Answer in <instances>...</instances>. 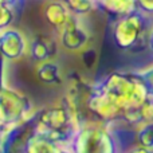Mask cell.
Segmentation results:
<instances>
[{"label":"cell","instance_id":"1","mask_svg":"<svg viewBox=\"0 0 153 153\" xmlns=\"http://www.w3.org/2000/svg\"><path fill=\"white\" fill-rule=\"evenodd\" d=\"M148 97V87L137 71H114L90 87L85 105L97 121L124 120L134 126L136 111Z\"/></svg>","mask_w":153,"mask_h":153},{"label":"cell","instance_id":"2","mask_svg":"<svg viewBox=\"0 0 153 153\" xmlns=\"http://www.w3.org/2000/svg\"><path fill=\"white\" fill-rule=\"evenodd\" d=\"M81 124L79 109L70 98L35 113V130L65 146L70 145Z\"/></svg>","mask_w":153,"mask_h":153},{"label":"cell","instance_id":"3","mask_svg":"<svg viewBox=\"0 0 153 153\" xmlns=\"http://www.w3.org/2000/svg\"><path fill=\"white\" fill-rule=\"evenodd\" d=\"M153 24V18L141 11L117 18L111 28V38L117 48L122 51H143L148 48V32Z\"/></svg>","mask_w":153,"mask_h":153},{"label":"cell","instance_id":"4","mask_svg":"<svg viewBox=\"0 0 153 153\" xmlns=\"http://www.w3.org/2000/svg\"><path fill=\"white\" fill-rule=\"evenodd\" d=\"M69 146L73 153H121L109 126L97 120L82 122Z\"/></svg>","mask_w":153,"mask_h":153},{"label":"cell","instance_id":"5","mask_svg":"<svg viewBox=\"0 0 153 153\" xmlns=\"http://www.w3.org/2000/svg\"><path fill=\"white\" fill-rule=\"evenodd\" d=\"M35 113L28 97L12 87L0 86V125L4 129L28 121Z\"/></svg>","mask_w":153,"mask_h":153},{"label":"cell","instance_id":"6","mask_svg":"<svg viewBox=\"0 0 153 153\" xmlns=\"http://www.w3.org/2000/svg\"><path fill=\"white\" fill-rule=\"evenodd\" d=\"M81 18L73 13L67 23L56 32L61 47L70 53H83L90 47L91 35Z\"/></svg>","mask_w":153,"mask_h":153},{"label":"cell","instance_id":"7","mask_svg":"<svg viewBox=\"0 0 153 153\" xmlns=\"http://www.w3.org/2000/svg\"><path fill=\"white\" fill-rule=\"evenodd\" d=\"M30 40L22 30L10 27L0 32V58L7 62H18L28 55Z\"/></svg>","mask_w":153,"mask_h":153},{"label":"cell","instance_id":"8","mask_svg":"<svg viewBox=\"0 0 153 153\" xmlns=\"http://www.w3.org/2000/svg\"><path fill=\"white\" fill-rule=\"evenodd\" d=\"M35 132V116L4 130L0 141V153H26L28 138Z\"/></svg>","mask_w":153,"mask_h":153},{"label":"cell","instance_id":"9","mask_svg":"<svg viewBox=\"0 0 153 153\" xmlns=\"http://www.w3.org/2000/svg\"><path fill=\"white\" fill-rule=\"evenodd\" d=\"M42 13L46 23L50 27H53L56 32L67 23L70 16L73 15V12L67 7L65 0H48V1H46L43 5Z\"/></svg>","mask_w":153,"mask_h":153},{"label":"cell","instance_id":"10","mask_svg":"<svg viewBox=\"0 0 153 153\" xmlns=\"http://www.w3.org/2000/svg\"><path fill=\"white\" fill-rule=\"evenodd\" d=\"M56 43L51 36L47 35H35L30 42L28 55L34 59L36 63L47 61H55Z\"/></svg>","mask_w":153,"mask_h":153},{"label":"cell","instance_id":"11","mask_svg":"<svg viewBox=\"0 0 153 153\" xmlns=\"http://www.w3.org/2000/svg\"><path fill=\"white\" fill-rule=\"evenodd\" d=\"M35 76L38 81L47 86L59 85L62 82V71L55 61H47L38 63L35 67Z\"/></svg>","mask_w":153,"mask_h":153},{"label":"cell","instance_id":"12","mask_svg":"<svg viewBox=\"0 0 153 153\" xmlns=\"http://www.w3.org/2000/svg\"><path fill=\"white\" fill-rule=\"evenodd\" d=\"M63 146L65 145L54 143L53 140L35 130L31 137L28 138L26 153H59Z\"/></svg>","mask_w":153,"mask_h":153},{"label":"cell","instance_id":"13","mask_svg":"<svg viewBox=\"0 0 153 153\" xmlns=\"http://www.w3.org/2000/svg\"><path fill=\"white\" fill-rule=\"evenodd\" d=\"M100 10L116 18H122L138 11V8L136 0H101Z\"/></svg>","mask_w":153,"mask_h":153},{"label":"cell","instance_id":"14","mask_svg":"<svg viewBox=\"0 0 153 153\" xmlns=\"http://www.w3.org/2000/svg\"><path fill=\"white\" fill-rule=\"evenodd\" d=\"M65 3L74 15L85 16L94 10H100L101 0H65Z\"/></svg>","mask_w":153,"mask_h":153},{"label":"cell","instance_id":"15","mask_svg":"<svg viewBox=\"0 0 153 153\" xmlns=\"http://www.w3.org/2000/svg\"><path fill=\"white\" fill-rule=\"evenodd\" d=\"M136 141L141 148L153 151V122H146L137 128Z\"/></svg>","mask_w":153,"mask_h":153},{"label":"cell","instance_id":"16","mask_svg":"<svg viewBox=\"0 0 153 153\" xmlns=\"http://www.w3.org/2000/svg\"><path fill=\"white\" fill-rule=\"evenodd\" d=\"M15 20V11L8 0H0V32L12 27Z\"/></svg>","mask_w":153,"mask_h":153},{"label":"cell","instance_id":"17","mask_svg":"<svg viewBox=\"0 0 153 153\" xmlns=\"http://www.w3.org/2000/svg\"><path fill=\"white\" fill-rule=\"evenodd\" d=\"M146 122H153V97L149 95L146 101L137 109V124L138 126Z\"/></svg>","mask_w":153,"mask_h":153},{"label":"cell","instance_id":"18","mask_svg":"<svg viewBox=\"0 0 153 153\" xmlns=\"http://www.w3.org/2000/svg\"><path fill=\"white\" fill-rule=\"evenodd\" d=\"M137 74L141 76V79H143L144 82H145L146 87H148L149 95L153 97V65L145 67V69L137 70Z\"/></svg>","mask_w":153,"mask_h":153},{"label":"cell","instance_id":"19","mask_svg":"<svg viewBox=\"0 0 153 153\" xmlns=\"http://www.w3.org/2000/svg\"><path fill=\"white\" fill-rule=\"evenodd\" d=\"M137 1V8L146 16L153 18V0H136Z\"/></svg>","mask_w":153,"mask_h":153},{"label":"cell","instance_id":"20","mask_svg":"<svg viewBox=\"0 0 153 153\" xmlns=\"http://www.w3.org/2000/svg\"><path fill=\"white\" fill-rule=\"evenodd\" d=\"M126 153H153V151H149V149H145V148H141V146L136 145L133 146L132 149H129Z\"/></svg>","mask_w":153,"mask_h":153},{"label":"cell","instance_id":"21","mask_svg":"<svg viewBox=\"0 0 153 153\" xmlns=\"http://www.w3.org/2000/svg\"><path fill=\"white\" fill-rule=\"evenodd\" d=\"M148 48L153 53V24L148 32Z\"/></svg>","mask_w":153,"mask_h":153},{"label":"cell","instance_id":"22","mask_svg":"<svg viewBox=\"0 0 153 153\" xmlns=\"http://www.w3.org/2000/svg\"><path fill=\"white\" fill-rule=\"evenodd\" d=\"M59 153H73V151L70 149V146H63V148L61 149V152Z\"/></svg>","mask_w":153,"mask_h":153},{"label":"cell","instance_id":"23","mask_svg":"<svg viewBox=\"0 0 153 153\" xmlns=\"http://www.w3.org/2000/svg\"><path fill=\"white\" fill-rule=\"evenodd\" d=\"M5 129H0V141H1V137H3V133H4Z\"/></svg>","mask_w":153,"mask_h":153}]
</instances>
